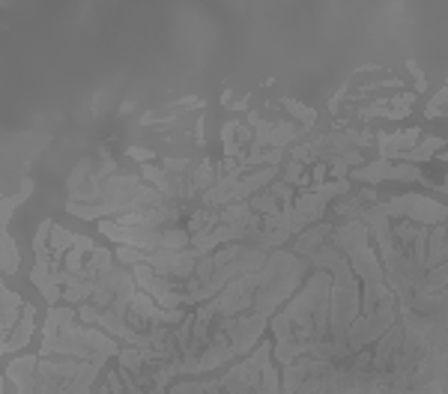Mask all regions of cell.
Masks as SVG:
<instances>
[{"label": "cell", "instance_id": "obj_18", "mask_svg": "<svg viewBox=\"0 0 448 394\" xmlns=\"http://www.w3.org/2000/svg\"><path fill=\"white\" fill-rule=\"evenodd\" d=\"M365 209H367V206H365V197H362V195H353V197H341V200H338V204H335V212H338V215H341V218H347V221L358 218V215H362Z\"/></svg>", "mask_w": 448, "mask_h": 394}, {"label": "cell", "instance_id": "obj_14", "mask_svg": "<svg viewBox=\"0 0 448 394\" xmlns=\"http://www.w3.org/2000/svg\"><path fill=\"white\" fill-rule=\"evenodd\" d=\"M248 204H251V209L257 212V215H263V218H272V215H281V200H278L272 191H260V195H254L251 200H248Z\"/></svg>", "mask_w": 448, "mask_h": 394}, {"label": "cell", "instance_id": "obj_25", "mask_svg": "<svg viewBox=\"0 0 448 394\" xmlns=\"http://www.w3.org/2000/svg\"><path fill=\"white\" fill-rule=\"evenodd\" d=\"M84 263H87V260H84L81 251H75V248H72V251H66V257H63V269L69 272V275H75V272H81V269H84Z\"/></svg>", "mask_w": 448, "mask_h": 394}, {"label": "cell", "instance_id": "obj_4", "mask_svg": "<svg viewBox=\"0 0 448 394\" xmlns=\"http://www.w3.org/2000/svg\"><path fill=\"white\" fill-rule=\"evenodd\" d=\"M350 179H358V183H383V179H401V183H422L424 174L418 165H392L388 158H380L374 165H365L358 170H350Z\"/></svg>", "mask_w": 448, "mask_h": 394}, {"label": "cell", "instance_id": "obj_19", "mask_svg": "<svg viewBox=\"0 0 448 394\" xmlns=\"http://www.w3.org/2000/svg\"><path fill=\"white\" fill-rule=\"evenodd\" d=\"M251 204H227L224 209H222V224H245L248 218H251Z\"/></svg>", "mask_w": 448, "mask_h": 394}, {"label": "cell", "instance_id": "obj_5", "mask_svg": "<svg viewBox=\"0 0 448 394\" xmlns=\"http://www.w3.org/2000/svg\"><path fill=\"white\" fill-rule=\"evenodd\" d=\"M422 140V129H406V131H376V147H380L383 158H401L404 153H410L413 147H418Z\"/></svg>", "mask_w": 448, "mask_h": 394}, {"label": "cell", "instance_id": "obj_8", "mask_svg": "<svg viewBox=\"0 0 448 394\" xmlns=\"http://www.w3.org/2000/svg\"><path fill=\"white\" fill-rule=\"evenodd\" d=\"M332 233H335V227L332 224H314V227H308L302 236H299V242H296V254L299 257H311L314 251H320L326 242H332Z\"/></svg>", "mask_w": 448, "mask_h": 394}, {"label": "cell", "instance_id": "obj_20", "mask_svg": "<svg viewBox=\"0 0 448 394\" xmlns=\"http://www.w3.org/2000/svg\"><path fill=\"white\" fill-rule=\"evenodd\" d=\"M281 105L290 110V114L296 117V120H302L305 123V129H311L314 123H317V110L314 108H308V105H302V102H296V99H281Z\"/></svg>", "mask_w": 448, "mask_h": 394}, {"label": "cell", "instance_id": "obj_27", "mask_svg": "<svg viewBox=\"0 0 448 394\" xmlns=\"http://www.w3.org/2000/svg\"><path fill=\"white\" fill-rule=\"evenodd\" d=\"M141 177L147 179V186H158L162 183V177H165V167H156V165H141Z\"/></svg>", "mask_w": 448, "mask_h": 394}, {"label": "cell", "instance_id": "obj_16", "mask_svg": "<svg viewBox=\"0 0 448 394\" xmlns=\"http://www.w3.org/2000/svg\"><path fill=\"white\" fill-rule=\"evenodd\" d=\"M117 361H119V368H123V370H132V373H141L147 368L144 352L138 350V347H123V350L117 352Z\"/></svg>", "mask_w": 448, "mask_h": 394}, {"label": "cell", "instance_id": "obj_32", "mask_svg": "<svg viewBox=\"0 0 448 394\" xmlns=\"http://www.w3.org/2000/svg\"><path fill=\"white\" fill-rule=\"evenodd\" d=\"M93 394H111V388H108V382H102V386H96Z\"/></svg>", "mask_w": 448, "mask_h": 394}, {"label": "cell", "instance_id": "obj_24", "mask_svg": "<svg viewBox=\"0 0 448 394\" xmlns=\"http://www.w3.org/2000/svg\"><path fill=\"white\" fill-rule=\"evenodd\" d=\"M442 105H448V87H442V90H440V93H436V96L431 99V108H427V110H424V117H427V120H433V117H440V114H442V110H445Z\"/></svg>", "mask_w": 448, "mask_h": 394}, {"label": "cell", "instance_id": "obj_13", "mask_svg": "<svg viewBox=\"0 0 448 394\" xmlns=\"http://www.w3.org/2000/svg\"><path fill=\"white\" fill-rule=\"evenodd\" d=\"M448 287V260L440 263L436 269H431L427 275L422 278V284H418V293L415 296H431V293H440Z\"/></svg>", "mask_w": 448, "mask_h": 394}, {"label": "cell", "instance_id": "obj_2", "mask_svg": "<svg viewBox=\"0 0 448 394\" xmlns=\"http://www.w3.org/2000/svg\"><path fill=\"white\" fill-rule=\"evenodd\" d=\"M388 218H406L413 224H442L448 221V204H440L433 197H424V195H404V197H392L385 204H376Z\"/></svg>", "mask_w": 448, "mask_h": 394}, {"label": "cell", "instance_id": "obj_30", "mask_svg": "<svg viewBox=\"0 0 448 394\" xmlns=\"http://www.w3.org/2000/svg\"><path fill=\"white\" fill-rule=\"evenodd\" d=\"M75 251H81V254H93V251H96L93 239H90V236H81V233H75Z\"/></svg>", "mask_w": 448, "mask_h": 394}, {"label": "cell", "instance_id": "obj_12", "mask_svg": "<svg viewBox=\"0 0 448 394\" xmlns=\"http://www.w3.org/2000/svg\"><path fill=\"white\" fill-rule=\"evenodd\" d=\"M96 158L93 156H84L78 165L72 167V174H69V179H66V188H69V195H75V191H81V186H87L90 179H93V174H96Z\"/></svg>", "mask_w": 448, "mask_h": 394}, {"label": "cell", "instance_id": "obj_11", "mask_svg": "<svg viewBox=\"0 0 448 394\" xmlns=\"http://www.w3.org/2000/svg\"><path fill=\"white\" fill-rule=\"evenodd\" d=\"M445 149V140L442 138H424V140H418V147H413L410 153H404L401 161L404 165H418V161H427V158H433V153H442Z\"/></svg>", "mask_w": 448, "mask_h": 394}, {"label": "cell", "instance_id": "obj_36", "mask_svg": "<svg viewBox=\"0 0 448 394\" xmlns=\"http://www.w3.org/2000/svg\"><path fill=\"white\" fill-rule=\"evenodd\" d=\"M445 84H448V78H445Z\"/></svg>", "mask_w": 448, "mask_h": 394}, {"label": "cell", "instance_id": "obj_35", "mask_svg": "<svg viewBox=\"0 0 448 394\" xmlns=\"http://www.w3.org/2000/svg\"><path fill=\"white\" fill-rule=\"evenodd\" d=\"M445 242H448V221H445Z\"/></svg>", "mask_w": 448, "mask_h": 394}, {"label": "cell", "instance_id": "obj_33", "mask_svg": "<svg viewBox=\"0 0 448 394\" xmlns=\"http://www.w3.org/2000/svg\"><path fill=\"white\" fill-rule=\"evenodd\" d=\"M147 394H167V388H165V386H153V388H149Z\"/></svg>", "mask_w": 448, "mask_h": 394}, {"label": "cell", "instance_id": "obj_7", "mask_svg": "<svg viewBox=\"0 0 448 394\" xmlns=\"http://www.w3.org/2000/svg\"><path fill=\"white\" fill-rule=\"evenodd\" d=\"M33 329H36V308L27 302L22 322H18L15 331H13V335H9L6 340H3V347H0V350H3V356H13V352L24 350L27 343H30V338H33Z\"/></svg>", "mask_w": 448, "mask_h": 394}, {"label": "cell", "instance_id": "obj_17", "mask_svg": "<svg viewBox=\"0 0 448 394\" xmlns=\"http://www.w3.org/2000/svg\"><path fill=\"white\" fill-rule=\"evenodd\" d=\"M30 191H33V179L24 177V179H22V191H18V195H13V197H3V227L9 224V218H13L15 206H22L24 200L30 197Z\"/></svg>", "mask_w": 448, "mask_h": 394}, {"label": "cell", "instance_id": "obj_23", "mask_svg": "<svg viewBox=\"0 0 448 394\" xmlns=\"http://www.w3.org/2000/svg\"><path fill=\"white\" fill-rule=\"evenodd\" d=\"M269 191H272V195L281 200V206H284V204H293V200L299 197L290 183H272V186H269Z\"/></svg>", "mask_w": 448, "mask_h": 394}, {"label": "cell", "instance_id": "obj_1", "mask_svg": "<svg viewBox=\"0 0 448 394\" xmlns=\"http://www.w3.org/2000/svg\"><path fill=\"white\" fill-rule=\"evenodd\" d=\"M329 317H332V275L326 269H314L305 287H299L296 296L272 317V356L278 365L290 368L296 359L311 352L314 343L326 340Z\"/></svg>", "mask_w": 448, "mask_h": 394}, {"label": "cell", "instance_id": "obj_21", "mask_svg": "<svg viewBox=\"0 0 448 394\" xmlns=\"http://www.w3.org/2000/svg\"><path fill=\"white\" fill-rule=\"evenodd\" d=\"M162 167L171 170V174H188V170H192V158L188 156H165Z\"/></svg>", "mask_w": 448, "mask_h": 394}, {"label": "cell", "instance_id": "obj_31", "mask_svg": "<svg viewBox=\"0 0 448 394\" xmlns=\"http://www.w3.org/2000/svg\"><path fill=\"white\" fill-rule=\"evenodd\" d=\"M132 110H135V102H132V99H126V102H123V108H119V117L132 114Z\"/></svg>", "mask_w": 448, "mask_h": 394}, {"label": "cell", "instance_id": "obj_26", "mask_svg": "<svg viewBox=\"0 0 448 394\" xmlns=\"http://www.w3.org/2000/svg\"><path fill=\"white\" fill-rule=\"evenodd\" d=\"M126 156L132 161H138V165H153V158H156V153L149 147H128Z\"/></svg>", "mask_w": 448, "mask_h": 394}, {"label": "cell", "instance_id": "obj_28", "mask_svg": "<svg viewBox=\"0 0 448 394\" xmlns=\"http://www.w3.org/2000/svg\"><path fill=\"white\" fill-rule=\"evenodd\" d=\"M413 102H415V93H401V96L392 99V108L401 110V114H410V110H413L410 105H413Z\"/></svg>", "mask_w": 448, "mask_h": 394}, {"label": "cell", "instance_id": "obj_34", "mask_svg": "<svg viewBox=\"0 0 448 394\" xmlns=\"http://www.w3.org/2000/svg\"><path fill=\"white\" fill-rule=\"evenodd\" d=\"M436 158H442V161H448V147H445V149H442V153L436 156Z\"/></svg>", "mask_w": 448, "mask_h": 394}, {"label": "cell", "instance_id": "obj_10", "mask_svg": "<svg viewBox=\"0 0 448 394\" xmlns=\"http://www.w3.org/2000/svg\"><path fill=\"white\" fill-rule=\"evenodd\" d=\"M0 242H3V251H0V272H3V278H9L18 272V266H22V251H18V242L9 230H3Z\"/></svg>", "mask_w": 448, "mask_h": 394}, {"label": "cell", "instance_id": "obj_9", "mask_svg": "<svg viewBox=\"0 0 448 394\" xmlns=\"http://www.w3.org/2000/svg\"><path fill=\"white\" fill-rule=\"evenodd\" d=\"M188 183H192V188H194V195L201 197L204 191H209L215 183H218V170L213 167V161L209 158H201L197 165L192 167V174H188Z\"/></svg>", "mask_w": 448, "mask_h": 394}, {"label": "cell", "instance_id": "obj_6", "mask_svg": "<svg viewBox=\"0 0 448 394\" xmlns=\"http://www.w3.org/2000/svg\"><path fill=\"white\" fill-rule=\"evenodd\" d=\"M0 296H3V299H0V320H3V322H0V335H3V340H6L15 331L18 322H22L27 302H24L22 293H13L6 284L0 287Z\"/></svg>", "mask_w": 448, "mask_h": 394}, {"label": "cell", "instance_id": "obj_3", "mask_svg": "<svg viewBox=\"0 0 448 394\" xmlns=\"http://www.w3.org/2000/svg\"><path fill=\"white\" fill-rule=\"evenodd\" d=\"M215 326L224 331L227 340H231V347L236 356H251L254 347H260L263 331H266V317L260 314H242V317H231V320H215Z\"/></svg>", "mask_w": 448, "mask_h": 394}, {"label": "cell", "instance_id": "obj_15", "mask_svg": "<svg viewBox=\"0 0 448 394\" xmlns=\"http://www.w3.org/2000/svg\"><path fill=\"white\" fill-rule=\"evenodd\" d=\"M192 245V233L185 227H167L162 230V251H185Z\"/></svg>", "mask_w": 448, "mask_h": 394}, {"label": "cell", "instance_id": "obj_22", "mask_svg": "<svg viewBox=\"0 0 448 394\" xmlns=\"http://www.w3.org/2000/svg\"><path fill=\"white\" fill-rule=\"evenodd\" d=\"M290 158L299 161V165H317V156H314V144H296L290 149Z\"/></svg>", "mask_w": 448, "mask_h": 394}, {"label": "cell", "instance_id": "obj_29", "mask_svg": "<svg viewBox=\"0 0 448 394\" xmlns=\"http://www.w3.org/2000/svg\"><path fill=\"white\" fill-rule=\"evenodd\" d=\"M326 174H329V165H326V161H317V165H314V174H311V188H314V186H323V183H326Z\"/></svg>", "mask_w": 448, "mask_h": 394}]
</instances>
